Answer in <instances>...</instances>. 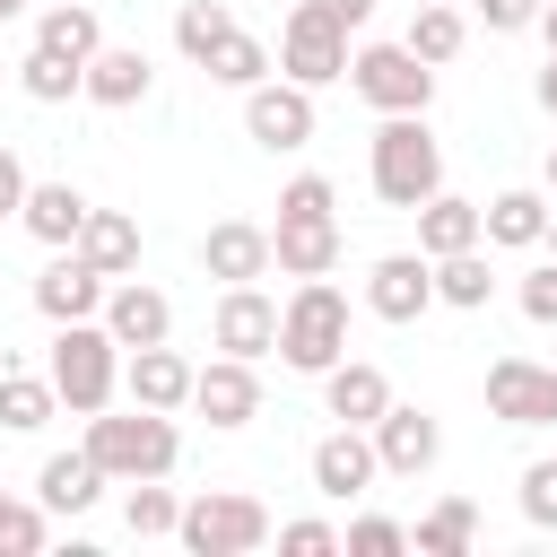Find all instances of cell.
Masks as SVG:
<instances>
[{"label":"cell","instance_id":"obj_44","mask_svg":"<svg viewBox=\"0 0 557 557\" xmlns=\"http://www.w3.org/2000/svg\"><path fill=\"white\" fill-rule=\"evenodd\" d=\"M531 96H540V113H548V122H557V52H548V61H540V78H531Z\"/></svg>","mask_w":557,"mask_h":557},{"label":"cell","instance_id":"obj_14","mask_svg":"<svg viewBox=\"0 0 557 557\" xmlns=\"http://www.w3.org/2000/svg\"><path fill=\"white\" fill-rule=\"evenodd\" d=\"M313 496H331V505H357L374 479H383V461H374V435L366 426H331L322 444H313Z\"/></svg>","mask_w":557,"mask_h":557},{"label":"cell","instance_id":"obj_25","mask_svg":"<svg viewBox=\"0 0 557 557\" xmlns=\"http://www.w3.org/2000/svg\"><path fill=\"white\" fill-rule=\"evenodd\" d=\"M87 270H104V278H131L139 270V218L131 209H87V226H78V244H70Z\"/></svg>","mask_w":557,"mask_h":557},{"label":"cell","instance_id":"obj_2","mask_svg":"<svg viewBox=\"0 0 557 557\" xmlns=\"http://www.w3.org/2000/svg\"><path fill=\"white\" fill-rule=\"evenodd\" d=\"M87 453H96V470L113 479V487H131V479H174V461H183V426H174V409H96L87 418Z\"/></svg>","mask_w":557,"mask_h":557},{"label":"cell","instance_id":"obj_38","mask_svg":"<svg viewBox=\"0 0 557 557\" xmlns=\"http://www.w3.org/2000/svg\"><path fill=\"white\" fill-rule=\"evenodd\" d=\"M513 496H522V522L531 531H557V453L548 461H522V487Z\"/></svg>","mask_w":557,"mask_h":557},{"label":"cell","instance_id":"obj_6","mask_svg":"<svg viewBox=\"0 0 557 557\" xmlns=\"http://www.w3.org/2000/svg\"><path fill=\"white\" fill-rule=\"evenodd\" d=\"M174 540H183L191 557H252V548L270 540V505L244 496V487H200V496H183Z\"/></svg>","mask_w":557,"mask_h":557},{"label":"cell","instance_id":"obj_26","mask_svg":"<svg viewBox=\"0 0 557 557\" xmlns=\"http://www.w3.org/2000/svg\"><path fill=\"white\" fill-rule=\"evenodd\" d=\"M35 44L87 70V61H96V44H104V17H96L87 0H44V9H35Z\"/></svg>","mask_w":557,"mask_h":557},{"label":"cell","instance_id":"obj_23","mask_svg":"<svg viewBox=\"0 0 557 557\" xmlns=\"http://www.w3.org/2000/svg\"><path fill=\"white\" fill-rule=\"evenodd\" d=\"M87 191L78 183H26V200H17V226L44 244V252H61V244H78V226H87Z\"/></svg>","mask_w":557,"mask_h":557},{"label":"cell","instance_id":"obj_33","mask_svg":"<svg viewBox=\"0 0 557 557\" xmlns=\"http://www.w3.org/2000/svg\"><path fill=\"white\" fill-rule=\"evenodd\" d=\"M226 35H235V9H226V0H183V9H174V52H183L191 70H200Z\"/></svg>","mask_w":557,"mask_h":557},{"label":"cell","instance_id":"obj_13","mask_svg":"<svg viewBox=\"0 0 557 557\" xmlns=\"http://www.w3.org/2000/svg\"><path fill=\"white\" fill-rule=\"evenodd\" d=\"M209 339L226 348V357H270L278 348V296H261V278H244V287H226L218 296V313H209Z\"/></svg>","mask_w":557,"mask_h":557},{"label":"cell","instance_id":"obj_1","mask_svg":"<svg viewBox=\"0 0 557 557\" xmlns=\"http://www.w3.org/2000/svg\"><path fill=\"white\" fill-rule=\"evenodd\" d=\"M270 270H287V278H331L339 270V191H331V174H296L278 191Z\"/></svg>","mask_w":557,"mask_h":557},{"label":"cell","instance_id":"obj_10","mask_svg":"<svg viewBox=\"0 0 557 557\" xmlns=\"http://www.w3.org/2000/svg\"><path fill=\"white\" fill-rule=\"evenodd\" d=\"M366 435H374L383 479H426V470L444 461V418H435V409H418V400H392Z\"/></svg>","mask_w":557,"mask_h":557},{"label":"cell","instance_id":"obj_42","mask_svg":"<svg viewBox=\"0 0 557 557\" xmlns=\"http://www.w3.org/2000/svg\"><path fill=\"white\" fill-rule=\"evenodd\" d=\"M26 183H35V174L17 165V148H0V226L17 218V200H26Z\"/></svg>","mask_w":557,"mask_h":557},{"label":"cell","instance_id":"obj_49","mask_svg":"<svg viewBox=\"0 0 557 557\" xmlns=\"http://www.w3.org/2000/svg\"><path fill=\"white\" fill-rule=\"evenodd\" d=\"M0 78H9V61H0Z\"/></svg>","mask_w":557,"mask_h":557},{"label":"cell","instance_id":"obj_15","mask_svg":"<svg viewBox=\"0 0 557 557\" xmlns=\"http://www.w3.org/2000/svg\"><path fill=\"white\" fill-rule=\"evenodd\" d=\"M426 305H435V261L426 252H383L366 270V313L374 322H418Z\"/></svg>","mask_w":557,"mask_h":557},{"label":"cell","instance_id":"obj_18","mask_svg":"<svg viewBox=\"0 0 557 557\" xmlns=\"http://www.w3.org/2000/svg\"><path fill=\"white\" fill-rule=\"evenodd\" d=\"M96 322H104L122 348H157V339H174V296H165V287H148V278H113Z\"/></svg>","mask_w":557,"mask_h":557},{"label":"cell","instance_id":"obj_27","mask_svg":"<svg viewBox=\"0 0 557 557\" xmlns=\"http://www.w3.org/2000/svg\"><path fill=\"white\" fill-rule=\"evenodd\" d=\"M409 218H418V252H426V261H435V252H461V244H487V235H479V200H461V191H426Z\"/></svg>","mask_w":557,"mask_h":557},{"label":"cell","instance_id":"obj_30","mask_svg":"<svg viewBox=\"0 0 557 557\" xmlns=\"http://www.w3.org/2000/svg\"><path fill=\"white\" fill-rule=\"evenodd\" d=\"M496 296V270H487V244H461V252H435V305H461L479 313Z\"/></svg>","mask_w":557,"mask_h":557},{"label":"cell","instance_id":"obj_32","mask_svg":"<svg viewBox=\"0 0 557 557\" xmlns=\"http://www.w3.org/2000/svg\"><path fill=\"white\" fill-rule=\"evenodd\" d=\"M174 522H183V496L165 479H131L122 487V531L131 540H174Z\"/></svg>","mask_w":557,"mask_h":557},{"label":"cell","instance_id":"obj_43","mask_svg":"<svg viewBox=\"0 0 557 557\" xmlns=\"http://www.w3.org/2000/svg\"><path fill=\"white\" fill-rule=\"evenodd\" d=\"M313 9H331V17H339V26H348V35H357V26H366V17H374V0H313Z\"/></svg>","mask_w":557,"mask_h":557},{"label":"cell","instance_id":"obj_24","mask_svg":"<svg viewBox=\"0 0 557 557\" xmlns=\"http://www.w3.org/2000/svg\"><path fill=\"white\" fill-rule=\"evenodd\" d=\"M479 235H487V244H505V252H531V244L548 235V191L513 183V191L479 200Z\"/></svg>","mask_w":557,"mask_h":557},{"label":"cell","instance_id":"obj_20","mask_svg":"<svg viewBox=\"0 0 557 557\" xmlns=\"http://www.w3.org/2000/svg\"><path fill=\"white\" fill-rule=\"evenodd\" d=\"M200 270H209L218 287L270 278V226H252V218H218V226L200 235Z\"/></svg>","mask_w":557,"mask_h":557},{"label":"cell","instance_id":"obj_3","mask_svg":"<svg viewBox=\"0 0 557 557\" xmlns=\"http://www.w3.org/2000/svg\"><path fill=\"white\" fill-rule=\"evenodd\" d=\"M366 183L383 209H418L426 191H444V139L426 131V113H383V131L366 148Z\"/></svg>","mask_w":557,"mask_h":557},{"label":"cell","instance_id":"obj_28","mask_svg":"<svg viewBox=\"0 0 557 557\" xmlns=\"http://www.w3.org/2000/svg\"><path fill=\"white\" fill-rule=\"evenodd\" d=\"M409 548H418V557H470V548H479V505H470V496H435V505L418 513Z\"/></svg>","mask_w":557,"mask_h":557},{"label":"cell","instance_id":"obj_29","mask_svg":"<svg viewBox=\"0 0 557 557\" xmlns=\"http://www.w3.org/2000/svg\"><path fill=\"white\" fill-rule=\"evenodd\" d=\"M400 44H409L426 70H444V61L470 44V17H461L453 0H409V35H400Z\"/></svg>","mask_w":557,"mask_h":557},{"label":"cell","instance_id":"obj_11","mask_svg":"<svg viewBox=\"0 0 557 557\" xmlns=\"http://www.w3.org/2000/svg\"><path fill=\"white\" fill-rule=\"evenodd\" d=\"M191 409L218 426V435H235V426H252L261 418V366L252 357H209V366H191Z\"/></svg>","mask_w":557,"mask_h":557},{"label":"cell","instance_id":"obj_4","mask_svg":"<svg viewBox=\"0 0 557 557\" xmlns=\"http://www.w3.org/2000/svg\"><path fill=\"white\" fill-rule=\"evenodd\" d=\"M44 374H52V392H61L70 418H96V409H113V392H122V339H113L96 313H87V322H52Z\"/></svg>","mask_w":557,"mask_h":557},{"label":"cell","instance_id":"obj_37","mask_svg":"<svg viewBox=\"0 0 557 557\" xmlns=\"http://www.w3.org/2000/svg\"><path fill=\"white\" fill-rule=\"evenodd\" d=\"M339 548H348V557H400V548H409V522H392V513H357V522L339 531Z\"/></svg>","mask_w":557,"mask_h":557},{"label":"cell","instance_id":"obj_21","mask_svg":"<svg viewBox=\"0 0 557 557\" xmlns=\"http://www.w3.org/2000/svg\"><path fill=\"white\" fill-rule=\"evenodd\" d=\"M122 392L139 409H191V357L183 348H122Z\"/></svg>","mask_w":557,"mask_h":557},{"label":"cell","instance_id":"obj_34","mask_svg":"<svg viewBox=\"0 0 557 557\" xmlns=\"http://www.w3.org/2000/svg\"><path fill=\"white\" fill-rule=\"evenodd\" d=\"M200 70H209L218 87H235V96H244V87H261V78H270V44L235 26V35H226V44H218V52L200 61Z\"/></svg>","mask_w":557,"mask_h":557},{"label":"cell","instance_id":"obj_45","mask_svg":"<svg viewBox=\"0 0 557 557\" xmlns=\"http://www.w3.org/2000/svg\"><path fill=\"white\" fill-rule=\"evenodd\" d=\"M540 35H548V52H557V0H540V17H531Z\"/></svg>","mask_w":557,"mask_h":557},{"label":"cell","instance_id":"obj_19","mask_svg":"<svg viewBox=\"0 0 557 557\" xmlns=\"http://www.w3.org/2000/svg\"><path fill=\"white\" fill-rule=\"evenodd\" d=\"M148 87H157V61H148L139 44H96V61H87V78H78V96L104 104V113L148 104Z\"/></svg>","mask_w":557,"mask_h":557},{"label":"cell","instance_id":"obj_35","mask_svg":"<svg viewBox=\"0 0 557 557\" xmlns=\"http://www.w3.org/2000/svg\"><path fill=\"white\" fill-rule=\"evenodd\" d=\"M78 78H87V70H78V61H61V52H44V44L17 61V87H26L35 104H70V96H78Z\"/></svg>","mask_w":557,"mask_h":557},{"label":"cell","instance_id":"obj_7","mask_svg":"<svg viewBox=\"0 0 557 557\" xmlns=\"http://www.w3.org/2000/svg\"><path fill=\"white\" fill-rule=\"evenodd\" d=\"M278 78H296V87H331V78H348V26L331 17V9H313V0H296L287 17H278Z\"/></svg>","mask_w":557,"mask_h":557},{"label":"cell","instance_id":"obj_12","mask_svg":"<svg viewBox=\"0 0 557 557\" xmlns=\"http://www.w3.org/2000/svg\"><path fill=\"white\" fill-rule=\"evenodd\" d=\"M487 418H496V426H557V366H540V357H496V366H487Z\"/></svg>","mask_w":557,"mask_h":557},{"label":"cell","instance_id":"obj_50","mask_svg":"<svg viewBox=\"0 0 557 557\" xmlns=\"http://www.w3.org/2000/svg\"><path fill=\"white\" fill-rule=\"evenodd\" d=\"M0 496H9V487H0Z\"/></svg>","mask_w":557,"mask_h":557},{"label":"cell","instance_id":"obj_31","mask_svg":"<svg viewBox=\"0 0 557 557\" xmlns=\"http://www.w3.org/2000/svg\"><path fill=\"white\" fill-rule=\"evenodd\" d=\"M52 409H61L52 374H26V366H9V357H0V426H9V435H35Z\"/></svg>","mask_w":557,"mask_h":557},{"label":"cell","instance_id":"obj_41","mask_svg":"<svg viewBox=\"0 0 557 557\" xmlns=\"http://www.w3.org/2000/svg\"><path fill=\"white\" fill-rule=\"evenodd\" d=\"M479 17H487V35H522L540 17V0H479Z\"/></svg>","mask_w":557,"mask_h":557},{"label":"cell","instance_id":"obj_48","mask_svg":"<svg viewBox=\"0 0 557 557\" xmlns=\"http://www.w3.org/2000/svg\"><path fill=\"white\" fill-rule=\"evenodd\" d=\"M17 9H26V0H0V26H9V17H17Z\"/></svg>","mask_w":557,"mask_h":557},{"label":"cell","instance_id":"obj_9","mask_svg":"<svg viewBox=\"0 0 557 557\" xmlns=\"http://www.w3.org/2000/svg\"><path fill=\"white\" fill-rule=\"evenodd\" d=\"M313 87H296V78H261V87H244V139L252 148H270V157H296L305 139H313Z\"/></svg>","mask_w":557,"mask_h":557},{"label":"cell","instance_id":"obj_22","mask_svg":"<svg viewBox=\"0 0 557 557\" xmlns=\"http://www.w3.org/2000/svg\"><path fill=\"white\" fill-rule=\"evenodd\" d=\"M104 487H113V479L96 470V453H87V444H78V453H44V470H35V505H44L52 522H78Z\"/></svg>","mask_w":557,"mask_h":557},{"label":"cell","instance_id":"obj_8","mask_svg":"<svg viewBox=\"0 0 557 557\" xmlns=\"http://www.w3.org/2000/svg\"><path fill=\"white\" fill-rule=\"evenodd\" d=\"M348 87H357L374 113H426V104H435V70H426L409 44H357V52H348Z\"/></svg>","mask_w":557,"mask_h":557},{"label":"cell","instance_id":"obj_39","mask_svg":"<svg viewBox=\"0 0 557 557\" xmlns=\"http://www.w3.org/2000/svg\"><path fill=\"white\" fill-rule=\"evenodd\" d=\"M270 531H278V548H287V557H331V548H339V522H322V513L270 522Z\"/></svg>","mask_w":557,"mask_h":557},{"label":"cell","instance_id":"obj_36","mask_svg":"<svg viewBox=\"0 0 557 557\" xmlns=\"http://www.w3.org/2000/svg\"><path fill=\"white\" fill-rule=\"evenodd\" d=\"M52 540V513L35 496H0V557H44Z\"/></svg>","mask_w":557,"mask_h":557},{"label":"cell","instance_id":"obj_40","mask_svg":"<svg viewBox=\"0 0 557 557\" xmlns=\"http://www.w3.org/2000/svg\"><path fill=\"white\" fill-rule=\"evenodd\" d=\"M513 305H522V322H557V261H540V270H522V287H513Z\"/></svg>","mask_w":557,"mask_h":557},{"label":"cell","instance_id":"obj_47","mask_svg":"<svg viewBox=\"0 0 557 557\" xmlns=\"http://www.w3.org/2000/svg\"><path fill=\"white\" fill-rule=\"evenodd\" d=\"M548 191H557V139H548Z\"/></svg>","mask_w":557,"mask_h":557},{"label":"cell","instance_id":"obj_17","mask_svg":"<svg viewBox=\"0 0 557 557\" xmlns=\"http://www.w3.org/2000/svg\"><path fill=\"white\" fill-rule=\"evenodd\" d=\"M104 287H113V278L87 270V261L61 244V252L35 270V313H44V322H87V313H104Z\"/></svg>","mask_w":557,"mask_h":557},{"label":"cell","instance_id":"obj_46","mask_svg":"<svg viewBox=\"0 0 557 557\" xmlns=\"http://www.w3.org/2000/svg\"><path fill=\"white\" fill-rule=\"evenodd\" d=\"M540 244H548V261H557V209H548V235H540Z\"/></svg>","mask_w":557,"mask_h":557},{"label":"cell","instance_id":"obj_5","mask_svg":"<svg viewBox=\"0 0 557 557\" xmlns=\"http://www.w3.org/2000/svg\"><path fill=\"white\" fill-rule=\"evenodd\" d=\"M348 357V296L331 278H296V296L278 305V366L322 374Z\"/></svg>","mask_w":557,"mask_h":557},{"label":"cell","instance_id":"obj_16","mask_svg":"<svg viewBox=\"0 0 557 557\" xmlns=\"http://www.w3.org/2000/svg\"><path fill=\"white\" fill-rule=\"evenodd\" d=\"M313 383H322V418H331V426H374V418L392 409V374H383L374 357H339V366H322Z\"/></svg>","mask_w":557,"mask_h":557}]
</instances>
